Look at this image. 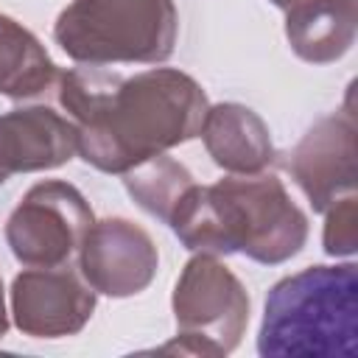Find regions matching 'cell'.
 <instances>
[{
  "label": "cell",
  "instance_id": "obj_2",
  "mask_svg": "<svg viewBox=\"0 0 358 358\" xmlns=\"http://www.w3.org/2000/svg\"><path fill=\"white\" fill-rule=\"evenodd\" d=\"M168 227L190 252H241L263 266L291 260L308 241V215L274 173H232L207 187L193 185Z\"/></svg>",
  "mask_w": 358,
  "mask_h": 358
},
{
  "label": "cell",
  "instance_id": "obj_5",
  "mask_svg": "<svg viewBox=\"0 0 358 358\" xmlns=\"http://www.w3.org/2000/svg\"><path fill=\"white\" fill-rule=\"evenodd\" d=\"M176 338L159 347L182 355H227L241 344L249 324V294L243 282L218 260L196 252L173 288Z\"/></svg>",
  "mask_w": 358,
  "mask_h": 358
},
{
  "label": "cell",
  "instance_id": "obj_1",
  "mask_svg": "<svg viewBox=\"0 0 358 358\" xmlns=\"http://www.w3.org/2000/svg\"><path fill=\"white\" fill-rule=\"evenodd\" d=\"M59 103L78 131V154L103 173L165 154L199 137L207 92L176 67H151L131 78L98 67L59 73Z\"/></svg>",
  "mask_w": 358,
  "mask_h": 358
},
{
  "label": "cell",
  "instance_id": "obj_8",
  "mask_svg": "<svg viewBox=\"0 0 358 358\" xmlns=\"http://www.w3.org/2000/svg\"><path fill=\"white\" fill-rule=\"evenodd\" d=\"M95 310V291L67 266L25 268L11 282V316L31 338H64L87 327Z\"/></svg>",
  "mask_w": 358,
  "mask_h": 358
},
{
  "label": "cell",
  "instance_id": "obj_17",
  "mask_svg": "<svg viewBox=\"0 0 358 358\" xmlns=\"http://www.w3.org/2000/svg\"><path fill=\"white\" fill-rule=\"evenodd\" d=\"M268 3H271V6H277V8H282V11H288L296 0H268Z\"/></svg>",
  "mask_w": 358,
  "mask_h": 358
},
{
  "label": "cell",
  "instance_id": "obj_6",
  "mask_svg": "<svg viewBox=\"0 0 358 358\" xmlns=\"http://www.w3.org/2000/svg\"><path fill=\"white\" fill-rule=\"evenodd\" d=\"M95 224L84 193L62 179L36 182L6 221V243L28 268H59L78 257Z\"/></svg>",
  "mask_w": 358,
  "mask_h": 358
},
{
  "label": "cell",
  "instance_id": "obj_11",
  "mask_svg": "<svg viewBox=\"0 0 358 358\" xmlns=\"http://www.w3.org/2000/svg\"><path fill=\"white\" fill-rule=\"evenodd\" d=\"M199 137L213 162L235 176L263 173L274 162V143L263 117L235 101L207 106Z\"/></svg>",
  "mask_w": 358,
  "mask_h": 358
},
{
  "label": "cell",
  "instance_id": "obj_10",
  "mask_svg": "<svg viewBox=\"0 0 358 358\" xmlns=\"http://www.w3.org/2000/svg\"><path fill=\"white\" fill-rule=\"evenodd\" d=\"M78 154V131L50 106H22L0 115V185L14 173L50 171Z\"/></svg>",
  "mask_w": 358,
  "mask_h": 358
},
{
  "label": "cell",
  "instance_id": "obj_9",
  "mask_svg": "<svg viewBox=\"0 0 358 358\" xmlns=\"http://www.w3.org/2000/svg\"><path fill=\"white\" fill-rule=\"evenodd\" d=\"M288 171L316 213H324L341 196L355 193L358 145L352 112H336L313 123L296 143Z\"/></svg>",
  "mask_w": 358,
  "mask_h": 358
},
{
  "label": "cell",
  "instance_id": "obj_15",
  "mask_svg": "<svg viewBox=\"0 0 358 358\" xmlns=\"http://www.w3.org/2000/svg\"><path fill=\"white\" fill-rule=\"evenodd\" d=\"M324 252L330 257H352L358 252V199L355 193L341 196L324 210Z\"/></svg>",
  "mask_w": 358,
  "mask_h": 358
},
{
  "label": "cell",
  "instance_id": "obj_13",
  "mask_svg": "<svg viewBox=\"0 0 358 358\" xmlns=\"http://www.w3.org/2000/svg\"><path fill=\"white\" fill-rule=\"evenodd\" d=\"M59 70L45 45L14 17L0 14V95L25 101L48 92Z\"/></svg>",
  "mask_w": 358,
  "mask_h": 358
},
{
  "label": "cell",
  "instance_id": "obj_14",
  "mask_svg": "<svg viewBox=\"0 0 358 358\" xmlns=\"http://www.w3.org/2000/svg\"><path fill=\"white\" fill-rule=\"evenodd\" d=\"M120 176H123L126 193L137 201V207L162 224L171 221L182 196L196 185L193 173L182 162H176L173 157H165V154H154V157L131 165Z\"/></svg>",
  "mask_w": 358,
  "mask_h": 358
},
{
  "label": "cell",
  "instance_id": "obj_12",
  "mask_svg": "<svg viewBox=\"0 0 358 358\" xmlns=\"http://www.w3.org/2000/svg\"><path fill=\"white\" fill-rule=\"evenodd\" d=\"M355 0H296L285 11V39L308 64L338 62L355 42Z\"/></svg>",
  "mask_w": 358,
  "mask_h": 358
},
{
  "label": "cell",
  "instance_id": "obj_4",
  "mask_svg": "<svg viewBox=\"0 0 358 358\" xmlns=\"http://www.w3.org/2000/svg\"><path fill=\"white\" fill-rule=\"evenodd\" d=\"M179 31L173 0H73L53 25L56 45L78 64H159Z\"/></svg>",
  "mask_w": 358,
  "mask_h": 358
},
{
  "label": "cell",
  "instance_id": "obj_16",
  "mask_svg": "<svg viewBox=\"0 0 358 358\" xmlns=\"http://www.w3.org/2000/svg\"><path fill=\"white\" fill-rule=\"evenodd\" d=\"M8 330V310H6V296H3V280H0V338Z\"/></svg>",
  "mask_w": 358,
  "mask_h": 358
},
{
  "label": "cell",
  "instance_id": "obj_3",
  "mask_svg": "<svg viewBox=\"0 0 358 358\" xmlns=\"http://www.w3.org/2000/svg\"><path fill=\"white\" fill-rule=\"evenodd\" d=\"M358 266H308L271 285L257 333L263 358H355Z\"/></svg>",
  "mask_w": 358,
  "mask_h": 358
},
{
  "label": "cell",
  "instance_id": "obj_7",
  "mask_svg": "<svg viewBox=\"0 0 358 358\" xmlns=\"http://www.w3.org/2000/svg\"><path fill=\"white\" fill-rule=\"evenodd\" d=\"M159 252L151 235L129 218L95 221L78 249L84 282L103 296L123 299L145 291L157 277Z\"/></svg>",
  "mask_w": 358,
  "mask_h": 358
}]
</instances>
